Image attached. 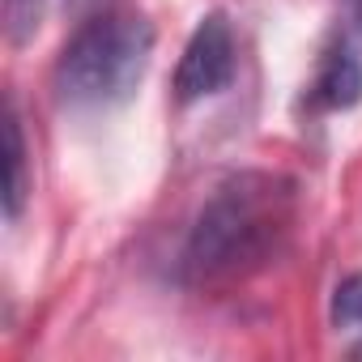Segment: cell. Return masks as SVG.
Instances as JSON below:
<instances>
[{
  "mask_svg": "<svg viewBox=\"0 0 362 362\" xmlns=\"http://www.w3.org/2000/svg\"><path fill=\"white\" fill-rule=\"evenodd\" d=\"M43 9H47V0H5V35L13 47H26L39 35Z\"/></svg>",
  "mask_w": 362,
  "mask_h": 362,
  "instance_id": "8992f818",
  "label": "cell"
},
{
  "mask_svg": "<svg viewBox=\"0 0 362 362\" xmlns=\"http://www.w3.org/2000/svg\"><path fill=\"white\" fill-rule=\"evenodd\" d=\"M30 197V175H26V136L13 98L5 103V218L18 222L22 205Z\"/></svg>",
  "mask_w": 362,
  "mask_h": 362,
  "instance_id": "5b68a950",
  "label": "cell"
},
{
  "mask_svg": "<svg viewBox=\"0 0 362 362\" xmlns=\"http://www.w3.org/2000/svg\"><path fill=\"white\" fill-rule=\"evenodd\" d=\"M235 60H239V43L235 30L226 22V13H205L192 30V39L184 43L175 69V103L192 107L209 94H222L235 81Z\"/></svg>",
  "mask_w": 362,
  "mask_h": 362,
  "instance_id": "3957f363",
  "label": "cell"
},
{
  "mask_svg": "<svg viewBox=\"0 0 362 362\" xmlns=\"http://www.w3.org/2000/svg\"><path fill=\"white\" fill-rule=\"evenodd\" d=\"M64 9H69V13H77V18H90V13L107 9V0H64Z\"/></svg>",
  "mask_w": 362,
  "mask_h": 362,
  "instance_id": "ba28073f",
  "label": "cell"
},
{
  "mask_svg": "<svg viewBox=\"0 0 362 362\" xmlns=\"http://www.w3.org/2000/svg\"><path fill=\"white\" fill-rule=\"evenodd\" d=\"M153 56V26L141 13L98 9L77 22L73 39L60 47L52 86L73 111H107L136 94Z\"/></svg>",
  "mask_w": 362,
  "mask_h": 362,
  "instance_id": "7a4b0ae2",
  "label": "cell"
},
{
  "mask_svg": "<svg viewBox=\"0 0 362 362\" xmlns=\"http://www.w3.org/2000/svg\"><path fill=\"white\" fill-rule=\"evenodd\" d=\"M307 103L311 111H349L362 103V52L354 47V39H337L320 56L315 77L307 86Z\"/></svg>",
  "mask_w": 362,
  "mask_h": 362,
  "instance_id": "277c9868",
  "label": "cell"
},
{
  "mask_svg": "<svg viewBox=\"0 0 362 362\" xmlns=\"http://www.w3.org/2000/svg\"><path fill=\"white\" fill-rule=\"evenodd\" d=\"M294 226V184L273 170H239L209 192L179 252L188 286H230L260 273Z\"/></svg>",
  "mask_w": 362,
  "mask_h": 362,
  "instance_id": "6da1fadb",
  "label": "cell"
},
{
  "mask_svg": "<svg viewBox=\"0 0 362 362\" xmlns=\"http://www.w3.org/2000/svg\"><path fill=\"white\" fill-rule=\"evenodd\" d=\"M332 324L337 328H362V273H349L332 290Z\"/></svg>",
  "mask_w": 362,
  "mask_h": 362,
  "instance_id": "52a82bcc",
  "label": "cell"
}]
</instances>
